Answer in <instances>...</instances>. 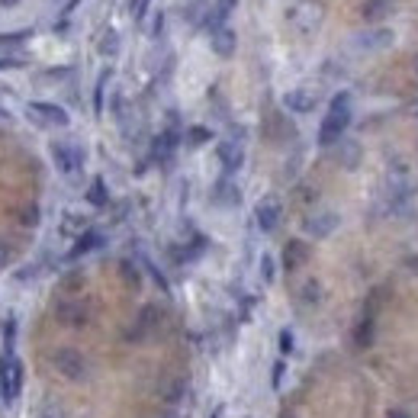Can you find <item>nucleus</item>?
Segmentation results:
<instances>
[{
    "instance_id": "cd10ccee",
    "label": "nucleus",
    "mask_w": 418,
    "mask_h": 418,
    "mask_svg": "<svg viewBox=\"0 0 418 418\" xmlns=\"http://www.w3.org/2000/svg\"><path fill=\"white\" fill-rule=\"evenodd\" d=\"M148 6H151V0H135V4H132V16H135V23H141V19H145Z\"/></svg>"
},
{
    "instance_id": "393cba45",
    "label": "nucleus",
    "mask_w": 418,
    "mask_h": 418,
    "mask_svg": "<svg viewBox=\"0 0 418 418\" xmlns=\"http://www.w3.org/2000/svg\"><path fill=\"white\" fill-rule=\"evenodd\" d=\"M209 139H212V132H209L206 126H193V129H186V141H190L193 148H196V145H206Z\"/></svg>"
},
{
    "instance_id": "7ed1b4c3",
    "label": "nucleus",
    "mask_w": 418,
    "mask_h": 418,
    "mask_svg": "<svg viewBox=\"0 0 418 418\" xmlns=\"http://www.w3.org/2000/svg\"><path fill=\"white\" fill-rule=\"evenodd\" d=\"M287 19H289V26H293L296 32L312 36V32H319L322 19H325V4H322V0H299V4L289 6Z\"/></svg>"
},
{
    "instance_id": "7c9ffc66",
    "label": "nucleus",
    "mask_w": 418,
    "mask_h": 418,
    "mask_svg": "<svg viewBox=\"0 0 418 418\" xmlns=\"http://www.w3.org/2000/svg\"><path fill=\"white\" fill-rule=\"evenodd\" d=\"M77 4H81V0H68V4L61 6V16H71V13H74V6H77Z\"/></svg>"
},
{
    "instance_id": "ddd939ff",
    "label": "nucleus",
    "mask_w": 418,
    "mask_h": 418,
    "mask_svg": "<svg viewBox=\"0 0 418 418\" xmlns=\"http://www.w3.org/2000/svg\"><path fill=\"white\" fill-rule=\"evenodd\" d=\"M174 148H177V132L174 129H167V132H161L158 139L151 141V161H171L174 158Z\"/></svg>"
},
{
    "instance_id": "bb28decb",
    "label": "nucleus",
    "mask_w": 418,
    "mask_h": 418,
    "mask_svg": "<svg viewBox=\"0 0 418 418\" xmlns=\"http://www.w3.org/2000/svg\"><path fill=\"white\" fill-rule=\"evenodd\" d=\"M293 344H296L293 332H289V328H283V332H280V354H283V357H287V354H293Z\"/></svg>"
},
{
    "instance_id": "39448f33",
    "label": "nucleus",
    "mask_w": 418,
    "mask_h": 418,
    "mask_svg": "<svg viewBox=\"0 0 418 418\" xmlns=\"http://www.w3.org/2000/svg\"><path fill=\"white\" fill-rule=\"evenodd\" d=\"M26 119L42 126V129H64L71 122V116H68V109L58 106V103L32 100V103H26Z\"/></svg>"
},
{
    "instance_id": "f3484780",
    "label": "nucleus",
    "mask_w": 418,
    "mask_h": 418,
    "mask_svg": "<svg viewBox=\"0 0 418 418\" xmlns=\"http://www.w3.org/2000/svg\"><path fill=\"white\" fill-rule=\"evenodd\" d=\"M341 151H338V161L341 167H347V171H354V167L360 164V158H364V148L357 145V141H338Z\"/></svg>"
},
{
    "instance_id": "9d476101",
    "label": "nucleus",
    "mask_w": 418,
    "mask_h": 418,
    "mask_svg": "<svg viewBox=\"0 0 418 418\" xmlns=\"http://www.w3.org/2000/svg\"><path fill=\"white\" fill-rule=\"evenodd\" d=\"M338 225H341L338 212L325 209V212H315V216H309L306 222H302V229H306V235H312V238H328L334 229H338Z\"/></svg>"
},
{
    "instance_id": "423d86ee",
    "label": "nucleus",
    "mask_w": 418,
    "mask_h": 418,
    "mask_svg": "<svg viewBox=\"0 0 418 418\" xmlns=\"http://www.w3.org/2000/svg\"><path fill=\"white\" fill-rule=\"evenodd\" d=\"M216 154H219V164H222L225 177H232L235 171H242V164H244V145H242V139H225V141H219Z\"/></svg>"
},
{
    "instance_id": "f03ea898",
    "label": "nucleus",
    "mask_w": 418,
    "mask_h": 418,
    "mask_svg": "<svg viewBox=\"0 0 418 418\" xmlns=\"http://www.w3.org/2000/svg\"><path fill=\"white\" fill-rule=\"evenodd\" d=\"M49 154H51L55 167L64 174V177H74V174H81L84 161H87V151H84V145H81V141H74V139H55L49 145Z\"/></svg>"
},
{
    "instance_id": "c756f323",
    "label": "nucleus",
    "mask_w": 418,
    "mask_h": 418,
    "mask_svg": "<svg viewBox=\"0 0 418 418\" xmlns=\"http://www.w3.org/2000/svg\"><path fill=\"white\" fill-rule=\"evenodd\" d=\"M122 274H126V280H129V287H139V274L132 270V264H122Z\"/></svg>"
},
{
    "instance_id": "4be33fe9",
    "label": "nucleus",
    "mask_w": 418,
    "mask_h": 418,
    "mask_svg": "<svg viewBox=\"0 0 418 418\" xmlns=\"http://www.w3.org/2000/svg\"><path fill=\"white\" fill-rule=\"evenodd\" d=\"M235 4H238V0H216V6H212V19H209V26H212V29H219V26H225V19L232 16V10H235Z\"/></svg>"
},
{
    "instance_id": "6e6552de",
    "label": "nucleus",
    "mask_w": 418,
    "mask_h": 418,
    "mask_svg": "<svg viewBox=\"0 0 418 418\" xmlns=\"http://www.w3.org/2000/svg\"><path fill=\"white\" fill-rule=\"evenodd\" d=\"M280 219H283V203L277 196H264V199H257V206H254V222L261 225V232H274L277 225H280Z\"/></svg>"
},
{
    "instance_id": "20e7f679",
    "label": "nucleus",
    "mask_w": 418,
    "mask_h": 418,
    "mask_svg": "<svg viewBox=\"0 0 418 418\" xmlns=\"http://www.w3.org/2000/svg\"><path fill=\"white\" fill-rule=\"evenodd\" d=\"M23 383H26V370H23V360L16 354H6L0 360V399L6 405H13L23 392Z\"/></svg>"
},
{
    "instance_id": "a211bd4d",
    "label": "nucleus",
    "mask_w": 418,
    "mask_h": 418,
    "mask_svg": "<svg viewBox=\"0 0 418 418\" xmlns=\"http://www.w3.org/2000/svg\"><path fill=\"white\" fill-rule=\"evenodd\" d=\"M84 196H87V203H90V206H96V209H103V206L109 203L106 180H103V177H94V180H90V186H87V193H84Z\"/></svg>"
},
{
    "instance_id": "473e14b6",
    "label": "nucleus",
    "mask_w": 418,
    "mask_h": 418,
    "mask_svg": "<svg viewBox=\"0 0 418 418\" xmlns=\"http://www.w3.org/2000/svg\"><path fill=\"white\" fill-rule=\"evenodd\" d=\"M23 0H0V10H13V6H19Z\"/></svg>"
},
{
    "instance_id": "f704fd0d",
    "label": "nucleus",
    "mask_w": 418,
    "mask_h": 418,
    "mask_svg": "<svg viewBox=\"0 0 418 418\" xmlns=\"http://www.w3.org/2000/svg\"><path fill=\"white\" fill-rule=\"evenodd\" d=\"M6 257H10V251L4 248V242H0V270H4V264H6Z\"/></svg>"
},
{
    "instance_id": "c9c22d12",
    "label": "nucleus",
    "mask_w": 418,
    "mask_h": 418,
    "mask_svg": "<svg viewBox=\"0 0 418 418\" xmlns=\"http://www.w3.org/2000/svg\"><path fill=\"white\" fill-rule=\"evenodd\" d=\"M0 119H10V109L6 106H0Z\"/></svg>"
},
{
    "instance_id": "2f4dec72",
    "label": "nucleus",
    "mask_w": 418,
    "mask_h": 418,
    "mask_svg": "<svg viewBox=\"0 0 418 418\" xmlns=\"http://www.w3.org/2000/svg\"><path fill=\"white\" fill-rule=\"evenodd\" d=\"M386 418H409V412H405V409H389V412H386Z\"/></svg>"
},
{
    "instance_id": "f8f14e48",
    "label": "nucleus",
    "mask_w": 418,
    "mask_h": 418,
    "mask_svg": "<svg viewBox=\"0 0 418 418\" xmlns=\"http://www.w3.org/2000/svg\"><path fill=\"white\" fill-rule=\"evenodd\" d=\"M238 49V36L232 26H219V29H212V51H216L219 58H232Z\"/></svg>"
},
{
    "instance_id": "4468645a",
    "label": "nucleus",
    "mask_w": 418,
    "mask_h": 418,
    "mask_svg": "<svg viewBox=\"0 0 418 418\" xmlns=\"http://www.w3.org/2000/svg\"><path fill=\"white\" fill-rule=\"evenodd\" d=\"M392 39H396V36H392V29H373V32H364V36L354 39V45H357V49L377 51V49H389Z\"/></svg>"
},
{
    "instance_id": "9b49d317",
    "label": "nucleus",
    "mask_w": 418,
    "mask_h": 418,
    "mask_svg": "<svg viewBox=\"0 0 418 418\" xmlns=\"http://www.w3.org/2000/svg\"><path fill=\"white\" fill-rule=\"evenodd\" d=\"M58 319L64 322V325H71V328H81L84 322H87V315H90V309H87V302L84 299H64V302H58Z\"/></svg>"
},
{
    "instance_id": "0eeeda50",
    "label": "nucleus",
    "mask_w": 418,
    "mask_h": 418,
    "mask_svg": "<svg viewBox=\"0 0 418 418\" xmlns=\"http://www.w3.org/2000/svg\"><path fill=\"white\" fill-rule=\"evenodd\" d=\"M55 367L61 370V377H68V379L87 377V360H84V354L74 351V347H61V351L55 354Z\"/></svg>"
},
{
    "instance_id": "412c9836",
    "label": "nucleus",
    "mask_w": 418,
    "mask_h": 418,
    "mask_svg": "<svg viewBox=\"0 0 418 418\" xmlns=\"http://www.w3.org/2000/svg\"><path fill=\"white\" fill-rule=\"evenodd\" d=\"M212 199H216V203H222V206H235V203H238L235 184H232V180H219V184H216V193H212Z\"/></svg>"
},
{
    "instance_id": "72a5a7b5",
    "label": "nucleus",
    "mask_w": 418,
    "mask_h": 418,
    "mask_svg": "<svg viewBox=\"0 0 418 418\" xmlns=\"http://www.w3.org/2000/svg\"><path fill=\"white\" fill-rule=\"evenodd\" d=\"M283 379V364H274V386Z\"/></svg>"
},
{
    "instance_id": "6ab92c4d",
    "label": "nucleus",
    "mask_w": 418,
    "mask_h": 418,
    "mask_svg": "<svg viewBox=\"0 0 418 418\" xmlns=\"http://www.w3.org/2000/svg\"><path fill=\"white\" fill-rule=\"evenodd\" d=\"M370 341H373V306H367L364 319H360L357 332H354V344H357V347H370Z\"/></svg>"
},
{
    "instance_id": "c85d7f7f",
    "label": "nucleus",
    "mask_w": 418,
    "mask_h": 418,
    "mask_svg": "<svg viewBox=\"0 0 418 418\" xmlns=\"http://www.w3.org/2000/svg\"><path fill=\"white\" fill-rule=\"evenodd\" d=\"M23 58H10V55H0V71H10V68H23Z\"/></svg>"
},
{
    "instance_id": "b1692460",
    "label": "nucleus",
    "mask_w": 418,
    "mask_h": 418,
    "mask_svg": "<svg viewBox=\"0 0 418 418\" xmlns=\"http://www.w3.org/2000/svg\"><path fill=\"white\" fill-rule=\"evenodd\" d=\"M32 36V29H16V32H0V49H13V45H23Z\"/></svg>"
},
{
    "instance_id": "dca6fc26",
    "label": "nucleus",
    "mask_w": 418,
    "mask_h": 418,
    "mask_svg": "<svg viewBox=\"0 0 418 418\" xmlns=\"http://www.w3.org/2000/svg\"><path fill=\"white\" fill-rule=\"evenodd\" d=\"M103 244V232H96V229H87L81 238L74 242V248L68 251V261H77V257H84L87 251H94V248H100Z\"/></svg>"
},
{
    "instance_id": "e433bc0d",
    "label": "nucleus",
    "mask_w": 418,
    "mask_h": 418,
    "mask_svg": "<svg viewBox=\"0 0 418 418\" xmlns=\"http://www.w3.org/2000/svg\"><path fill=\"white\" fill-rule=\"evenodd\" d=\"M415 71H418V61H415Z\"/></svg>"
},
{
    "instance_id": "a878e982",
    "label": "nucleus",
    "mask_w": 418,
    "mask_h": 418,
    "mask_svg": "<svg viewBox=\"0 0 418 418\" xmlns=\"http://www.w3.org/2000/svg\"><path fill=\"white\" fill-rule=\"evenodd\" d=\"M261 277H264V283H274V277H277L274 254H264V257H261Z\"/></svg>"
},
{
    "instance_id": "f257e3e1",
    "label": "nucleus",
    "mask_w": 418,
    "mask_h": 418,
    "mask_svg": "<svg viewBox=\"0 0 418 418\" xmlns=\"http://www.w3.org/2000/svg\"><path fill=\"white\" fill-rule=\"evenodd\" d=\"M351 116H354V100L347 90H338V94L328 100V113L319 126V145L322 148H332L344 139L347 126H351Z\"/></svg>"
},
{
    "instance_id": "2eb2a0df",
    "label": "nucleus",
    "mask_w": 418,
    "mask_h": 418,
    "mask_svg": "<svg viewBox=\"0 0 418 418\" xmlns=\"http://www.w3.org/2000/svg\"><path fill=\"white\" fill-rule=\"evenodd\" d=\"M306 261H309V244L299 242V238H293V242L283 248V267H287V270H296V267H302Z\"/></svg>"
},
{
    "instance_id": "1a4fd4ad",
    "label": "nucleus",
    "mask_w": 418,
    "mask_h": 418,
    "mask_svg": "<svg viewBox=\"0 0 418 418\" xmlns=\"http://www.w3.org/2000/svg\"><path fill=\"white\" fill-rule=\"evenodd\" d=\"M283 106H287L289 113H296V116H306V113H312V109L319 106V94L309 90V87H293V90L283 94Z\"/></svg>"
},
{
    "instance_id": "5701e85b",
    "label": "nucleus",
    "mask_w": 418,
    "mask_h": 418,
    "mask_svg": "<svg viewBox=\"0 0 418 418\" xmlns=\"http://www.w3.org/2000/svg\"><path fill=\"white\" fill-rule=\"evenodd\" d=\"M109 77H113V71H103L100 77H96V87H94V113L100 116L103 113V94H106V84H109Z\"/></svg>"
},
{
    "instance_id": "aec40b11",
    "label": "nucleus",
    "mask_w": 418,
    "mask_h": 418,
    "mask_svg": "<svg viewBox=\"0 0 418 418\" xmlns=\"http://www.w3.org/2000/svg\"><path fill=\"white\" fill-rule=\"evenodd\" d=\"M96 51H100L103 58H113L116 51H119V32H116V29H103L100 42H96Z\"/></svg>"
}]
</instances>
